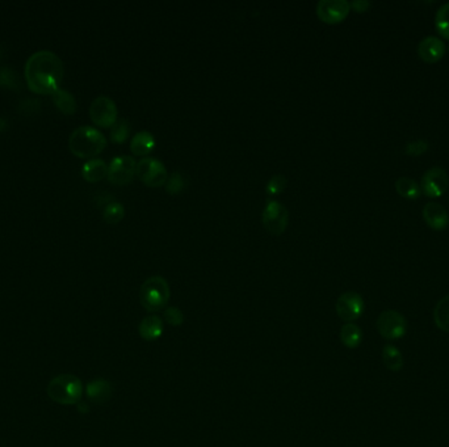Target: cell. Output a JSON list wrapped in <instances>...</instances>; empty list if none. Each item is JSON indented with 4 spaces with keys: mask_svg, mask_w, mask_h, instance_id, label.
<instances>
[{
    "mask_svg": "<svg viewBox=\"0 0 449 447\" xmlns=\"http://www.w3.org/2000/svg\"><path fill=\"white\" fill-rule=\"evenodd\" d=\"M63 73V62L50 50H40L33 53L25 63V82L31 92L36 95H53L57 89H60Z\"/></svg>",
    "mask_w": 449,
    "mask_h": 447,
    "instance_id": "1",
    "label": "cell"
},
{
    "mask_svg": "<svg viewBox=\"0 0 449 447\" xmlns=\"http://www.w3.org/2000/svg\"><path fill=\"white\" fill-rule=\"evenodd\" d=\"M107 147L104 134L92 126H81L70 134L69 148L79 159H94Z\"/></svg>",
    "mask_w": 449,
    "mask_h": 447,
    "instance_id": "2",
    "label": "cell"
},
{
    "mask_svg": "<svg viewBox=\"0 0 449 447\" xmlns=\"http://www.w3.org/2000/svg\"><path fill=\"white\" fill-rule=\"evenodd\" d=\"M83 383L73 374L57 375L49 382L46 392L50 399L61 405L78 404L83 396Z\"/></svg>",
    "mask_w": 449,
    "mask_h": 447,
    "instance_id": "3",
    "label": "cell"
},
{
    "mask_svg": "<svg viewBox=\"0 0 449 447\" xmlns=\"http://www.w3.org/2000/svg\"><path fill=\"white\" fill-rule=\"evenodd\" d=\"M169 282L160 276L147 278L139 289V303L149 313H159L170 302Z\"/></svg>",
    "mask_w": 449,
    "mask_h": 447,
    "instance_id": "4",
    "label": "cell"
},
{
    "mask_svg": "<svg viewBox=\"0 0 449 447\" xmlns=\"http://www.w3.org/2000/svg\"><path fill=\"white\" fill-rule=\"evenodd\" d=\"M376 326L378 333L389 341L402 339L407 332L406 317L396 310L382 311L378 315Z\"/></svg>",
    "mask_w": 449,
    "mask_h": 447,
    "instance_id": "5",
    "label": "cell"
},
{
    "mask_svg": "<svg viewBox=\"0 0 449 447\" xmlns=\"http://www.w3.org/2000/svg\"><path fill=\"white\" fill-rule=\"evenodd\" d=\"M135 175L149 188H162L169 179L164 164L153 157H142L137 163Z\"/></svg>",
    "mask_w": 449,
    "mask_h": 447,
    "instance_id": "6",
    "label": "cell"
},
{
    "mask_svg": "<svg viewBox=\"0 0 449 447\" xmlns=\"http://www.w3.org/2000/svg\"><path fill=\"white\" fill-rule=\"evenodd\" d=\"M90 117L95 126L110 129L119 120L117 105L108 96L96 97L90 107Z\"/></svg>",
    "mask_w": 449,
    "mask_h": 447,
    "instance_id": "7",
    "label": "cell"
},
{
    "mask_svg": "<svg viewBox=\"0 0 449 447\" xmlns=\"http://www.w3.org/2000/svg\"><path fill=\"white\" fill-rule=\"evenodd\" d=\"M262 223L269 234H272L275 236H280L285 232L288 227L289 213L282 204L271 200V201H268L267 205L263 210Z\"/></svg>",
    "mask_w": 449,
    "mask_h": 447,
    "instance_id": "8",
    "label": "cell"
},
{
    "mask_svg": "<svg viewBox=\"0 0 449 447\" xmlns=\"http://www.w3.org/2000/svg\"><path fill=\"white\" fill-rule=\"evenodd\" d=\"M351 12V4L346 0H321L316 3L318 19L328 25L339 24Z\"/></svg>",
    "mask_w": 449,
    "mask_h": 447,
    "instance_id": "9",
    "label": "cell"
},
{
    "mask_svg": "<svg viewBox=\"0 0 449 447\" xmlns=\"http://www.w3.org/2000/svg\"><path fill=\"white\" fill-rule=\"evenodd\" d=\"M363 297L356 291H346L340 295L335 304L337 315L346 323H353L364 313Z\"/></svg>",
    "mask_w": 449,
    "mask_h": 447,
    "instance_id": "10",
    "label": "cell"
},
{
    "mask_svg": "<svg viewBox=\"0 0 449 447\" xmlns=\"http://www.w3.org/2000/svg\"><path fill=\"white\" fill-rule=\"evenodd\" d=\"M421 191L430 198H439L448 191L449 176L441 167H432L421 179Z\"/></svg>",
    "mask_w": 449,
    "mask_h": 447,
    "instance_id": "11",
    "label": "cell"
},
{
    "mask_svg": "<svg viewBox=\"0 0 449 447\" xmlns=\"http://www.w3.org/2000/svg\"><path fill=\"white\" fill-rule=\"evenodd\" d=\"M137 163L133 157H116L108 166V182L117 186H124L133 182Z\"/></svg>",
    "mask_w": 449,
    "mask_h": 447,
    "instance_id": "12",
    "label": "cell"
},
{
    "mask_svg": "<svg viewBox=\"0 0 449 447\" xmlns=\"http://www.w3.org/2000/svg\"><path fill=\"white\" fill-rule=\"evenodd\" d=\"M416 50H418V55L422 61L428 63V64H434L444 58L446 44L439 37L428 36L419 42Z\"/></svg>",
    "mask_w": 449,
    "mask_h": 447,
    "instance_id": "13",
    "label": "cell"
},
{
    "mask_svg": "<svg viewBox=\"0 0 449 447\" xmlns=\"http://www.w3.org/2000/svg\"><path fill=\"white\" fill-rule=\"evenodd\" d=\"M423 219L425 225L435 231L446 230L449 225V214L447 209L439 202H427L423 207Z\"/></svg>",
    "mask_w": 449,
    "mask_h": 447,
    "instance_id": "14",
    "label": "cell"
},
{
    "mask_svg": "<svg viewBox=\"0 0 449 447\" xmlns=\"http://www.w3.org/2000/svg\"><path fill=\"white\" fill-rule=\"evenodd\" d=\"M85 395L88 400L97 405H103L110 401L113 395V387L105 379H95L87 383Z\"/></svg>",
    "mask_w": 449,
    "mask_h": 447,
    "instance_id": "15",
    "label": "cell"
},
{
    "mask_svg": "<svg viewBox=\"0 0 449 447\" xmlns=\"http://www.w3.org/2000/svg\"><path fill=\"white\" fill-rule=\"evenodd\" d=\"M138 333L146 341H155L163 335V320L158 315H150L138 326Z\"/></svg>",
    "mask_w": 449,
    "mask_h": 447,
    "instance_id": "16",
    "label": "cell"
},
{
    "mask_svg": "<svg viewBox=\"0 0 449 447\" xmlns=\"http://www.w3.org/2000/svg\"><path fill=\"white\" fill-rule=\"evenodd\" d=\"M82 176L85 182L95 184L108 176V166L101 159H91L82 168Z\"/></svg>",
    "mask_w": 449,
    "mask_h": 447,
    "instance_id": "17",
    "label": "cell"
},
{
    "mask_svg": "<svg viewBox=\"0 0 449 447\" xmlns=\"http://www.w3.org/2000/svg\"><path fill=\"white\" fill-rule=\"evenodd\" d=\"M155 147V138L149 132L137 133L130 141V151L134 157H144L151 154Z\"/></svg>",
    "mask_w": 449,
    "mask_h": 447,
    "instance_id": "18",
    "label": "cell"
},
{
    "mask_svg": "<svg viewBox=\"0 0 449 447\" xmlns=\"http://www.w3.org/2000/svg\"><path fill=\"white\" fill-rule=\"evenodd\" d=\"M51 97H53V103H54L56 108L58 109L65 116L75 114V112L78 109V104H76V100L73 96V94L60 88L51 95Z\"/></svg>",
    "mask_w": 449,
    "mask_h": 447,
    "instance_id": "19",
    "label": "cell"
},
{
    "mask_svg": "<svg viewBox=\"0 0 449 447\" xmlns=\"http://www.w3.org/2000/svg\"><path fill=\"white\" fill-rule=\"evenodd\" d=\"M340 341L348 349H356L363 341L362 328L353 323H346L340 329Z\"/></svg>",
    "mask_w": 449,
    "mask_h": 447,
    "instance_id": "20",
    "label": "cell"
},
{
    "mask_svg": "<svg viewBox=\"0 0 449 447\" xmlns=\"http://www.w3.org/2000/svg\"><path fill=\"white\" fill-rule=\"evenodd\" d=\"M382 361L385 367L391 373H398L401 371L405 360L402 356L401 351L394 345H385L382 349Z\"/></svg>",
    "mask_w": 449,
    "mask_h": 447,
    "instance_id": "21",
    "label": "cell"
},
{
    "mask_svg": "<svg viewBox=\"0 0 449 447\" xmlns=\"http://www.w3.org/2000/svg\"><path fill=\"white\" fill-rule=\"evenodd\" d=\"M394 185H396L397 193L400 194L402 198H405V200L415 201L422 194L419 184L415 182L414 179H410V177H400Z\"/></svg>",
    "mask_w": 449,
    "mask_h": 447,
    "instance_id": "22",
    "label": "cell"
},
{
    "mask_svg": "<svg viewBox=\"0 0 449 447\" xmlns=\"http://www.w3.org/2000/svg\"><path fill=\"white\" fill-rule=\"evenodd\" d=\"M434 322L440 331L449 333V294L437 303L434 308Z\"/></svg>",
    "mask_w": 449,
    "mask_h": 447,
    "instance_id": "23",
    "label": "cell"
},
{
    "mask_svg": "<svg viewBox=\"0 0 449 447\" xmlns=\"http://www.w3.org/2000/svg\"><path fill=\"white\" fill-rule=\"evenodd\" d=\"M130 134V123L126 120H117V122L110 128V141L116 145H122L128 141Z\"/></svg>",
    "mask_w": 449,
    "mask_h": 447,
    "instance_id": "24",
    "label": "cell"
},
{
    "mask_svg": "<svg viewBox=\"0 0 449 447\" xmlns=\"http://www.w3.org/2000/svg\"><path fill=\"white\" fill-rule=\"evenodd\" d=\"M435 26L439 35L449 41V3L443 4L437 10L435 16Z\"/></svg>",
    "mask_w": 449,
    "mask_h": 447,
    "instance_id": "25",
    "label": "cell"
},
{
    "mask_svg": "<svg viewBox=\"0 0 449 447\" xmlns=\"http://www.w3.org/2000/svg\"><path fill=\"white\" fill-rule=\"evenodd\" d=\"M125 217V207L120 202H110V205L105 206L103 218L110 225H117L120 223Z\"/></svg>",
    "mask_w": 449,
    "mask_h": 447,
    "instance_id": "26",
    "label": "cell"
},
{
    "mask_svg": "<svg viewBox=\"0 0 449 447\" xmlns=\"http://www.w3.org/2000/svg\"><path fill=\"white\" fill-rule=\"evenodd\" d=\"M19 79L16 73L8 69V67H1L0 69V87L7 88V89H17L19 88Z\"/></svg>",
    "mask_w": 449,
    "mask_h": 447,
    "instance_id": "27",
    "label": "cell"
},
{
    "mask_svg": "<svg viewBox=\"0 0 449 447\" xmlns=\"http://www.w3.org/2000/svg\"><path fill=\"white\" fill-rule=\"evenodd\" d=\"M288 184V180L284 175H275L269 179L266 188V192L268 195H279L285 191V186Z\"/></svg>",
    "mask_w": 449,
    "mask_h": 447,
    "instance_id": "28",
    "label": "cell"
},
{
    "mask_svg": "<svg viewBox=\"0 0 449 447\" xmlns=\"http://www.w3.org/2000/svg\"><path fill=\"white\" fill-rule=\"evenodd\" d=\"M185 184H184V179L179 172H173L171 176H169L167 182L164 184L166 192L171 194V195H176L180 193L184 189Z\"/></svg>",
    "mask_w": 449,
    "mask_h": 447,
    "instance_id": "29",
    "label": "cell"
},
{
    "mask_svg": "<svg viewBox=\"0 0 449 447\" xmlns=\"http://www.w3.org/2000/svg\"><path fill=\"white\" fill-rule=\"evenodd\" d=\"M163 319L169 326H179L184 323V314L180 311V308L175 306L166 307L163 311Z\"/></svg>",
    "mask_w": 449,
    "mask_h": 447,
    "instance_id": "30",
    "label": "cell"
},
{
    "mask_svg": "<svg viewBox=\"0 0 449 447\" xmlns=\"http://www.w3.org/2000/svg\"><path fill=\"white\" fill-rule=\"evenodd\" d=\"M428 147H430V145L425 141L419 139V141H414V142L407 143L405 147V152L407 155H410V157H421V155H423L425 152H427Z\"/></svg>",
    "mask_w": 449,
    "mask_h": 447,
    "instance_id": "31",
    "label": "cell"
},
{
    "mask_svg": "<svg viewBox=\"0 0 449 447\" xmlns=\"http://www.w3.org/2000/svg\"><path fill=\"white\" fill-rule=\"evenodd\" d=\"M350 4H351L353 11L357 13L366 12L371 8V1H366V0H355Z\"/></svg>",
    "mask_w": 449,
    "mask_h": 447,
    "instance_id": "32",
    "label": "cell"
}]
</instances>
